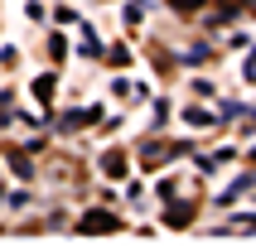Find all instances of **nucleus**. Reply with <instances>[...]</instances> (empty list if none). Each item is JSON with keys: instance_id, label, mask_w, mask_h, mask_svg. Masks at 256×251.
Masks as SVG:
<instances>
[{"instance_id": "nucleus-3", "label": "nucleus", "mask_w": 256, "mask_h": 251, "mask_svg": "<svg viewBox=\"0 0 256 251\" xmlns=\"http://www.w3.org/2000/svg\"><path fill=\"white\" fill-rule=\"evenodd\" d=\"M232 227L237 232H256V218H232Z\"/></svg>"}, {"instance_id": "nucleus-2", "label": "nucleus", "mask_w": 256, "mask_h": 251, "mask_svg": "<svg viewBox=\"0 0 256 251\" xmlns=\"http://www.w3.org/2000/svg\"><path fill=\"white\" fill-rule=\"evenodd\" d=\"M184 121H188V126H213V116H208V112H198V106H188V112H184Z\"/></svg>"}, {"instance_id": "nucleus-1", "label": "nucleus", "mask_w": 256, "mask_h": 251, "mask_svg": "<svg viewBox=\"0 0 256 251\" xmlns=\"http://www.w3.org/2000/svg\"><path fill=\"white\" fill-rule=\"evenodd\" d=\"M112 227H121L112 212H87L82 218V232H112Z\"/></svg>"}, {"instance_id": "nucleus-4", "label": "nucleus", "mask_w": 256, "mask_h": 251, "mask_svg": "<svg viewBox=\"0 0 256 251\" xmlns=\"http://www.w3.org/2000/svg\"><path fill=\"white\" fill-rule=\"evenodd\" d=\"M246 78H252V82H256V54L246 58Z\"/></svg>"}]
</instances>
